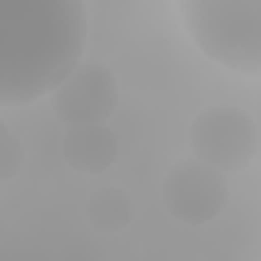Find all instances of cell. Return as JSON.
I'll list each match as a JSON object with an SVG mask.
<instances>
[{
	"instance_id": "3957f363",
	"label": "cell",
	"mask_w": 261,
	"mask_h": 261,
	"mask_svg": "<svg viewBox=\"0 0 261 261\" xmlns=\"http://www.w3.org/2000/svg\"><path fill=\"white\" fill-rule=\"evenodd\" d=\"M188 155L212 163L216 171L224 175H241L257 163L261 155V130H257V118L245 110V106H232V102H216V106H204L192 126H188Z\"/></svg>"
},
{
	"instance_id": "5b68a950",
	"label": "cell",
	"mask_w": 261,
	"mask_h": 261,
	"mask_svg": "<svg viewBox=\"0 0 261 261\" xmlns=\"http://www.w3.org/2000/svg\"><path fill=\"white\" fill-rule=\"evenodd\" d=\"M118 98H122V86H118V73L106 65V61H77L53 90H49V110L61 126H73V122H110L114 110H118Z\"/></svg>"
},
{
	"instance_id": "52a82bcc",
	"label": "cell",
	"mask_w": 261,
	"mask_h": 261,
	"mask_svg": "<svg viewBox=\"0 0 261 261\" xmlns=\"http://www.w3.org/2000/svg\"><path fill=\"white\" fill-rule=\"evenodd\" d=\"M130 216H135V204H130V196H126L122 188H114V184L98 188V192L86 200V220H90L94 232H122V228H130Z\"/></svg>"
},
{
	"instance_id": "6da1fadb",
	"label": "cell",
	"mask_w": 261,
	"mask_h": 261,
	"mask_svg": "<svg viewBox=\"0 0 261 261\" xmlns=\"http://www.w3.org/2000/svg\"><path fill=\"white\" fill-rule=\"evenodd\" d=\"M86 0H0V110L49 98L86 57Z\"/></svg>"
},
{
	"instance_id": "8992f818",
	"label": "cell",
	"mask_w": 261,
	"mask_h": 261,
	"mask_svg": "<svg viewBox=\"0 0 261 261\" xmlns=\"http://www.w3.org/2000/svg\"><path fill=\"white\" fill-rule=\"evenodd\" d=\"M61 159L77 175H106L118 163V135L110 122H73L61 130Z\"/></svg>"
},
{
	"instance_id": "277c9868",
	"label": "cell",
	"mask_w": 261,
	"mask_h": 261,
	"mask_svg": "<svg viewBox=\"0 0 261 261\" xmlns=\"http://www.w3.org/2000/svg\"><path fill=\"white\" fill-rule=\"evenodd\" d=\"M159 196H163V208L179 224L204 228V224L220 220V212L228 208V175L196 155H184L163 171Z\"/></svg>"
},
{
	"instance_id": "ba28073f",
	"label": "cell",
	"mask_w": 261,
	"mask_h": 261,
	"mask_svg": "<svg viewBox=\"0 0 261 261\" xmlns=\"http://www.w3.org/2000/svg\"><path fill=\"white\" fill-rule=\"evenodd\" d=\"M24 171V143L16 139V130L0 118V184H12Z\"/></svg>"
},
{
	"instance_id": "7a4b0ae2",
	"label": "cell",
	"mask_w": 261,
	"mask_h": 261,
	"mask_svg": "<svg viewBox=\"0 0 261 261\" xmlns=\"http://www.w3.org/2000/svg\"><path fill=\"white\" fill-rule=\"evenodd\" d=\"M188 41L220 69L261 73V0H179Z\"/></svg>"
}]
</instances>
